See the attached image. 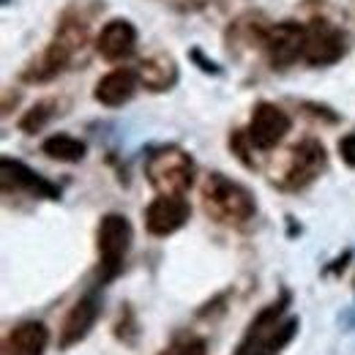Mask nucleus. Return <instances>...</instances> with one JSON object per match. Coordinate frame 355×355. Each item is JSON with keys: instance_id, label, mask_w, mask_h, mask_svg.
I'll return each instance as SVG.
<instances>
[{"instance_id": "nucleus-1", "label": "nucleus", "mask_w": 355, "mask_h": 355, "mask_svg": "<svg viewBox=\"0 0 355 355\" xmlns=\"http://www.w3.org/2000/svg\"><path fill=\"white\" fill-rule=\"evenodd\" d=\"M293 304L290 290H282V295L268 304L266 309L257 311V317L249 322L246 334L241 336L232 355H279L298 334L301 320L287 317V309Z\"/></svg>"}, {"instance_id": "nucleus-2", "label": "nucleus", "mask_w": 355, "mask_h": 355, "mask_svg": "<svg viewBox=\"0 0 355 355\" xmlns=\"http://www.w3.org/2000/svg\"><path fill=\"white\" fill-rule=\"evenodd\" d=\"M202 208L219 224H243L257 214L254 194L224 173H211L202 180Z\"/></svg>"}, {"instance_id": "nucleus-3", "label": "nucleus", "mask_w": 355, "mask_h": 355, "mask_svg": "<svg viewBox=\"0 0 355 355\" xmlns=\"http://www.w3.org/2000/svg\"><path fill=\"white\" fill-rule=\"evenodd\" d=\"M145 178L156 194H186L194 183V162L183 148L162 145L148 153Z\"/></svg>"}, {"instance_id": "nucleus-4", "label": "nucleus", "mask_w": 355, "mask_h": 355, "mask_svg": "<svg viewBox=\"0 0 355 355\" xmlns=\"http://www.w3.org/2000/svg\"><path fill=\"white\" fill-rule=\"evenodd\" d=\"M134 230L132 222L123 214H107L101 216L98 230H96V249H98V279L101 284L112 282L121 270H123V260L132 249Z\"/></svg>"}, {"instance_id": "nucleus-5", "label": "nucleus", "mask_w": 355, "mask_h": 355, "mask_svg": "<svg viewBox=\"0 0 355 355\" xmlns=\"http://www.w3.org/2000/svg\"><path fill=\"white\" fill-rule=\"evenodd\" d=\"M325 162H328V156H325V148H322L320 139H311V137L309 139H301L290 150V159H287V167H284V178H282L284 189H293V191L306 189L325 170Z\"/></svg>"}, {"instance_id": "nucleus-6", "label": "nucleus", "mask_w": 355, "mask_h": 355, "mask_svg": "<svg viewBox=\"0 0 355 355\" xmlns=\"http://www.w3.org/2000/svg\"><path fill=\"white\" fill-rule=\"evenodd\" d=\"M290 129H293V121L282 107H276L270 101H257L246 132L257 150H273L290 134Z\"/></svg>"}, {"instance_id": "nucleus-7", "label": "nucleus", "mask_w": 355, "mask_h": 355, "mask_svg": "<svg viewBox=\"0 0 355 355\" xmlns=\"http://www.w3.org/2000/svg\"><path fill=\"white\" fill-rule=\"evenodd\" d=\"M345 55V33L328 19H311L306 25L304 60L309 66H331Z\"/></svg>"}, {"instance_id": "nucleus-8", "label": "nucleus", "mask_w": 355, "mask_h": 355, "mask_svg": "<svg viewBox=\"0 0 355 355\" xmlns=\"http://www.w3.org/2000/svg\"><path fill=\"white\" fill-rule=\"evenodd\" d=\"M191 219V208L183 194H159L145 208V230L156 238H167Z\"/></svg>"}, {"instance_id": "nucleus-9", "label": "nucleus", "mask_w": 355, "mask_h": 355, "mask_svg": "<svg viewBox=\"0 0 355 355\" xmlns=\"http://www.w3.org/2000/svg\"><path fill=\"white\" fill-rule=\"evenodd\" d=\"M98 317H101V298H98L96 293L83 295V298L69 309V314L63 317V322H60L58 350H71V347H77L80 342H85Z\"/></svg>"}, {"instance_id": "nucleus-10", "label": "nucleus", "mask_w": 355, "mask_h": 355, "mask_svg": "<svg viewBox=\"0 0 355 355\" xmlns=\"http://www.w3.org/2000/svg\"><path fill=\"white\" fill-rule=\"evenodd\" d=\"M304 42H306V25L298 22H276L263 39L268 60L276 69H284L298 58H304Z\"/></svg>"}, {"instance_id": "nucleus-11", "label": "nucleus", "mask_w": 355, "mask_h": 355, "mask_svg": "<svg viewBox=\"0 0 355 355\" xmlns=\"http://www.w3.org/2000/svg\"><path fill=\"white\" fill-rule=\"evenodd\" d=\"M0 167H3V189L6 191L8 189H19V191H28V194L42 197V200H60L58 183H52L44 175H39L25 162L11 159V156H3L0 159Z\"/></svg>"}, {"instance_id": "nucleus-12", "label": "nucleus", "mask_w": 355, "mask_h": 355, "mask_svg": "<svg viewBox=\"0 0 355 355\" xmlns=\"http://www.w3.org/2000/svg\"><path fill=\"white\" fill-rule=\"evenodd\" d=\"M96 49L104 60L110 63H121L126 58H132L137 49V28L129 19H112L101 28L98 39H96Z\"/></svg>"}, {"instance_id": "nucleus-13", "label": "nucleus", "mask_w": 355, "mask_h": 355, "mask_svg": "<svg viewBox=\"0 0 355 355\" xmlns=\"http://www.w3.org/2000/svg\"><path fill=\"white\" fill-rule=\"evenodd\" d=\"M46 347H49V328L42 320H25L6 334L0 355H44Z\"/></svg>"}, {"instance_id": "nucleus-14", "label": "nucleus", "mask_w": 355, "mask_h": 355, "mask_svg": "<svg viewBox=\"0 0 355 355\" xmlns=\"http://www.w3.org/2000/svg\"><path fill=\"white\" fill-rule=\"evenodd\" d=\"M137 85H139V77L132 69H115L110 74H104L96 88H93V98L104 107H123L134 93H137Z\"/></svg>"}, {"instance_id": "nucleus-15", "label": "nucleus", "mask_w": 355, "mask_h": 355, "mask_svg": "<svg viewBox=\"0 0 355 355\" xmlns=\"http://www.w3.org/2000/svg\"><path fill=\"white\" fill-rule=\"evenodd\" d=\"M137 77L148 90L164 93L178 83V66L170 55H153L137 66Z\"/></svg>"}, {"instance_id": "nucleus-16", "label": "nucleus", "mask_w": 355, "mask_h": 355, "mask_svg": "<svg viewBox=\"0 0 355 355\" xmlns=\"http://www.w3.org/2000/svg\"><path fill=\"white\" fill-rule=\"evenodd\" d=\"M42 153L55 162H63V164H77L85 159L88 145L71 134H52L42 142Z\"/></svg>"}, {"instance_id": "nucleus-17", "label": "nucleus", "mask_w": 355, "mask_h": 355, "mask_svg": "<svg viewBox=\"0 0 355 355\" xmlns=\"http://www.w3.org/2000/svg\"><path fill=\"white\" fill-rule=\"evenodd\" d=\"M55 101H39L36 107H31L25 115H22V121H19V129L25 134H36L42 132L46 123H49V118L55 115Z\"/></svg>"}, {"instance_id": "nucleus-18", "label": "nucleus", "mask_w": 355, "mask_h": 355, "mask_svg": "<svg viewBox=\"0 0 355 355\" xmlns=\"http://www.w3.org/2000/svg\"><path fill=\"white\" fill-rule=\"evenodd\" d=\"M112 334H115V339L123 342L126 347H134V345L139 342V322H137V314H134L132 306H123V309H121V317H118Z\"/></svg>"}, {"instance_id": "nucleus-19", "label": "nucleus", "mask_w": 355, "mask_h": 355, "mask_svg": "<svg viewBox=\"0 0 355 355\" xmlns=\"http://www.w3.org/2000/svg\"><path fill=\"white\" fill-rule=\"evenodd\" d=\"M159 355H208V342L202 336H178Z\"/></svg>"}, {"instance_id": "nucleus-20", "label": "nucleus", "mask_w": 355, "mask_h": 355, "mask_svg": "<svg viewBox=\"0 0 355 355\" xmlns=\"http://www.w3.org/2000/svg\"><path fill=\"white\" fill-rule=\"evenodd\" d=\"M254 145H252V139H249V132H243V129H238V132H232L230 137V150L235 153V159L243 164V167H249V170H254L257 164H254V159L249 156V150H252Z\"/></svg>"}, {"instance_id": "nucleus-21", "label": "nucleus", "mask_w": 355, "mask_h": 355, "mask_svg": "<svg viewBox=\"0 0 355 355\" xmlns=\"http://www.w3.org/2000/svg\"><path fill=\"white\" fill-rule=\"evenodd\" d=\"M339 156L347 167H355V134H347L339 139Z\"/></svg>"}, {"instance_id": "nucleus-22", "label": "nucleus", "mask_w": 355, "mask_h": 355, "mask_svg": "<svg viewBox=\"0 0 355 355\" xmlns=\"http://www.w3.org/2000/svg\"><path fill=\"white\" fill-rule=\"evenodd\" d=\"M191 58H194V60H197V63H200V69H202V71H205V74H222V69H219V66H216V63H214V60H205V58H202V52H200V49H191Z\"/></svg>"}]
</instances>
